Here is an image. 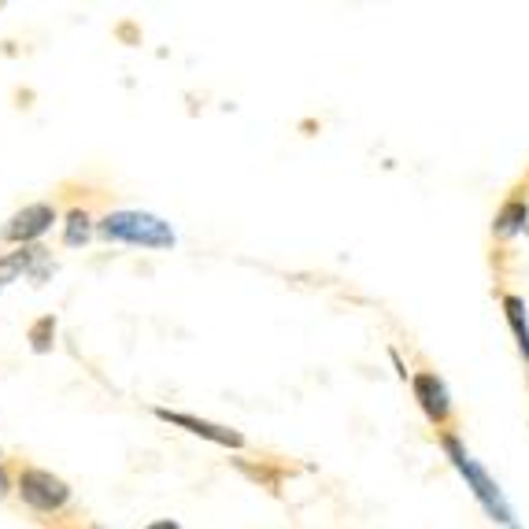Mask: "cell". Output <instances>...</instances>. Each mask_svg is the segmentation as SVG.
<instances>
[{
    "label": "cell",
    "mask_w": 529,
    "mask_h": 529,
    "mask_svg": "<svg viewBox=\"0 0 529 529\" xmlns=\"http://www.w3.org/2000/svg\"><path fill=\"white\" fill-rule=\"evenodd\" d=\"M97 234L115 245H137V248H174L171 222H163L152 211H111L97 222Z\"/></svg>",
    "instance_id": "cell-1"
},
{
    "label": "cell",
    "mask_w": 529,
    "mask_h": 529,
    "mask_svg": "<svg viewBox=\"0 0 529 529\" xmlns=\"http://www.w3.org/2000/svg\"><path fill=\"white\" fill-rule=\"evenodd\" d=\"M444 452H448V459H452V467L463 474V481H467V489L474 496H478V504L485 507V515L493 518V522H504V526H511L515 522V511H511V504L504 500V493H500V485H496L493 478H489V470L481 467L478 459L470 456L467 448H463V441H459L456 433H444L441 437Z\"/></svg>",
    "instance_id": "cell-2"
},
{
    "label": "cell",
    "mask_w": 529,
    "mask_h": 529,
    "mask_svg": "<svg viewBox=\"0 0 529 529\" xmlns=\"http://www.w3.org/2000/svg\"><path fill=\"white\" fill-rule=\"evenodd\" d=\"M19 496H23V504H30L34 511H63V507L71 504V489H67V481L49 474V470H37V467H26L19 474Z\"/></svg>",
    "instance_id": "cell-3"
},
{
    "label": "cell",
    "mask_w": 529,
    "mask_h": 529,
    "mask_svg": "<svg viewBox=\"0 0 529 529\" xmlns=\"http://www.w3.org/2000/svg\"><path fill=\"white\" fill-rule=\"evenodd\" d=\"M56 222V208L52 204H26L23 211H15L12 219L4 222L0 237L4 241H15V245H30L37 237H45Z\"/></svg>",
    "instance_id": "cell-4"
},
{
    "label": "cell",
    "mask_w": 529,
    "mask_h": 529,
    "mask_svg": "<svg viewBox=\"0 0 529 529\" xmlns=\"http://www.w3.org/2000/svg\"><path fill=\"white\" fill-rule=\"evenodd\" d=\"M411 389H415V400L426 411V419L433 426H448V419H452V396H448L441 378L430 374V370H419V374H411Z\"/></svg>",
    "instance_id": "cell-5"
},
{
    "label": "cell",
    "mask_w": 529,
    "mask_h": 529,
    "mask_svg": "<svg viewBox=\"0 0 529 529\" xmlns=\"http://www.w3.org/2000/svg\"><path fill=\"white\" fill-rule=\"evenodd\" d=\"M156 415L163 422H171V426H182L189 430L193 437H204V441H215V444H226V448H241L245 437L237 430H226V426H215L208 419H197V415H185V411H171V407H156Z\"/></svg>",
    "instance_id": "cell-6"
},
{
    "label": "cell",
    "mask_w": 529,
    "mask_h": 529,
    "mask_svg": "<svg viewBox=\"0 0 529 529\" xmlns=\"http://www.w3.org/2000/svg\"><path fill=\"white\" fill-rule=\"evenodd\" d=\"M504 315H507V326L515 333V345L522 352V359L529 363V319H526V304H522V296H504Z\"/></svg>",
    "instance_id": "cell-7"
},
{
    "label": "cell",
    "mask_w": 529,
    "mask_h": 529,
    "mask_svg": "<svg viewBox=\"0 0 529 529\" xmlns=\"http://www.w3.org/2000/svg\"><path fill=\"white\" fill-rule=\"evenodd\" d=\"M526 222H529V204L526 200H507L504 208H500V215H496L493 222V230L500 237H515L526 230Z\"/></svg>",
    "instance_id": "cell-8"
},
{
    "label": "cell",
    "mask_w": 529,
    "mask_h": 529,
    "mask_svg": "<svg viewBox=\"0 0 529 529\" xmlns=\"http://www.w3.org/2000/svg\"><path fill=\"white\" fill-rule=\"evenodd\" d=\"M89 237H93V215H89L86 208H74L71 215H67V222H63V245L78 248V245H86Z\"/></svg>",
    "instance_id": "cell-9"
},
{
    "label": "cell",
    "mask_w": 529,
    "mask_h": 529,
    "mask_svg": "<svg viewBox=\"0 0 529 529\" xmlns=\"http://www.w3.org/2000/svg\"><path fill=\"white\" fill-rule=\"evenodd\" d=\"M8 493H12V478H8V474H4V467H0V500H4Z\"/></svg>",
    "instance_id": "cell-10"
},
{
    "label": "cell",
    "mask_w": 529,
    "mask_h": 529,
    "mask_svg": "<svg viewBox=\"0 0 529 529\" xmlns=\"http://www.w3.org/2000/svg\"><path fill=\"white\" fill-rule=\"evenodd\" d=\"M148 529H178V526H174L171 518H167V522H152V526H148Z\"/></svg>",
    "instance_id": "cell-11"
}]
</instances>
